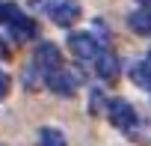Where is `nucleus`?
Instances as JSON below:
<instances>
[{"instance_id":"20e7f679","label":"nucleus","mask_w":151,"mask_h":146,"mask_svg":"<svg viewBox=\"0 0 151 146\" xmlns=\"http://www.w3.org/2000/svg\"><path fill=\"white\" fill-rule=\"evenodd\" d=\"M68 51L77 57V60H95L98 54H101V48H98V39H95V33H71L68 36Z\"/></svg>"},{"instance_id":"9b49d317","label":"nucleus","mask_w":151,"mask_h":146,"mask_svg":"<svg viewBox=\"0 0 151 146\" xmlns=\"http://www.w3.org/2000/svg\"><path fill=\"white\" fill-rule=\"evenodd\" d=\"M101 110H107V101H104L101 90H92V113H101Z\"/></svg>"},{"instance_id":"6e6552de","label":"nucleus","mask_w":151,"mask_h":146,"mask_svg":"<svg viewBox=\"0 0 151 146\" xmlns=\"http://www.w3.org/2000/svg\"><path fill=\"white\" fill-rule=\"evenodd\" d=\"M127 24H130V30H136L139 36H151V9H148V6L136 9V12L127 18Z\"/></svg>"},{"instance_id":"f03ea898","label":"nucleus","mask_w":151,"mask_h":146,"mask_svg":"<svg viewBox=\"0 0 151 146\" xmlns=\"http://www.w3.org/2000/svg\"><path fill=\"white\" fill-rule=\"evenodd\" d=\"M6 24H9V33L18 42H27V39L36 36V21L30 15H24L15 3H6Z\"/></svg>"},{"instance_id":"9d476101","label":"nucleus","mask_w":151,"mask_h":146,"mask_svg":"<svg viewBox=\"0 0 151 146\" xmlns=\"http://www.w3.org/2000/svg\"><path fill=\"white\" fill-rule=\"evenodd\" d=\"M39 143H42V146H65V134L47 125V128L39 131Z\"/></svg>"},{"instance_id":"dca6fc26","label":"nucleus","mask_w":151,"mask_h":146,"mask_svg":"<svg viewBox=\"0 0 151 146\" xmlns=\"http://www.w3.org/2000/svg\"><path fill=\"white\" fill-rule=\"evenodd\" d=\"M30 3H42V0H30Z\"/></svg>"},{"instance_id":"f8f14e48","label":"nucleus","mask_w":151,"mask_h":146,"mask_svg":"<svg viewBox=\"0 0 151 146\" xmlns=\"http://www.w3.org/2000/svg\"><path fill=\"white\" fill-rule=\"evenodd\" d=\"M9 87H12V81H9V75H6V72H0V101H3V99L9 96Z\"/></svg>"},{"instance_id":"0eeeda50","label":"nucleus","mask_w":151,"mask_h":146,"mask_svg":"<svg viewBox=\"0 0 151 146\" xmlns=\"http://www.w3.org/2000/svg\"><path fill=\"white\" fill-rule=\"evenodd\" d=\"M95 69H98V75H101L104 81H116V78H119V57L110 54V51H101V54L95 57Z\"/></svg>"},{"instance_id":"39448f33","label":"nucleus","mask_w":151,"mask_h":146,"mask_svg":"<svg viewBox=\"0 0 151 146\" xmlns=\"http://www.w3.org/2000/svg\"><path fill=\"white\" fill-rule=\"evenodd\" d=\"M33 66L39 69V72H53V69H59L62 66V54H59V48L53 45V42H42L39 48H36V54H33Z\"/></svg>"},{"instance_id":"f257e3e1","label":"nucleus","mask_w":151,"mask_h":146,"mask_svg":"<svg viewBox=\"0 0 151 146\" xmlns=\"http://www.w3.org/2000/svg\"><path fill=\"white\" fill-rule=\"evenodd\" d=\"M45 84H47V90L53 93V96H65V99H71L74 93H77V87L83 84V72H77V69H53V72H47L45 75Z\"/></svg>"},{"instance_id":"1a4fd4ad","label":"nucleus","mask_w":151,"mask_h":146,"mask_svg":"<svg viewBox=\"0 0 151 146\" xmlns=\"http://www.w3.org/2000/svg\"><path fill=\"white\" fill-rule=\"evenodd\" d=\"M130 81L142 90H151V63H133L130 66Z\"/></svg>"},{"instance_id":"f3484780","label":"nucleus","mask_w":151,"mask_h":146,"mask_svg":"<svg viewBox=\"0 0 151 146\" xmlns=\"http://www.w3.org/2000/svg\"><path fill=\"white\" fill-rule=\"evenodd\" d=\"M148 63H151V51H148Z\"/></svg>"},{"instance_id":"7ed1b4c3","label":"nucleus","mask_w":151,"mask_h":146,"mask_svg":"<svg viewBox=\"0 0 151 146\" xmlns=\"http://www.w3.org/2000/svg\"><path fill=\"white\" fill-rule=\"evenodd\" d=\"M107 116H110V122H113L116 128H122V131H133V125H136V110H133L124 99L107 101Z\"/></svg>"},{"instance_id":"4468645a","label":"nucleus","mask_w":151,"mask_h":146,"mask_svg":"<svg viewBox=\"0 0 151 146\" xmlns=\"http://www.w3.org/2000/svg\"><path fill=\"white\" fill-rule=\"evenodd\" d=\"M0 21H6V3L0 0Z\"/></svg>"},{"instance_id":"2eb2a0df","label":"nucleus","mask_w":151,"mask_h":146,"mask_svg":"<svg viewBox=\"0 0 151 146\" xmlns=\"http://www.w3.org/2000/svg\"><path fill=\"white\" fill-rule=\"evenodd\" d=\"M139 6H151V0H139Z\"/></svg>"},{"instance_id":"423d86ee","label":"nucleus","mask_w":151,"mask_h":146,"mask_svg":"<svg viewBox=\"0 0 151 146\" xmlns=\"http://www.w3.org/2000/svg\"><path fill=\"white\" fill-rule=\"evenodd\" d=\"M80 15H83V9H80L77 0H56V6L50 9V18H53V24H59V27L77 24Z\"/></svg>"},{"instance_id":"ddd939ff","label":"nucleus","mask_w":151,"mask_h":146,"mask_svg":"<svg viewBox=\"0 0 151 146\" xmlns=\"http://www.w3.org/2000/svg\"><path fill=\"white\" fill-rule=\"evenodd\" d=\"M6 57H9V51H6V42L0 39V60H6Z\"/></svg>"}]
</instances>
